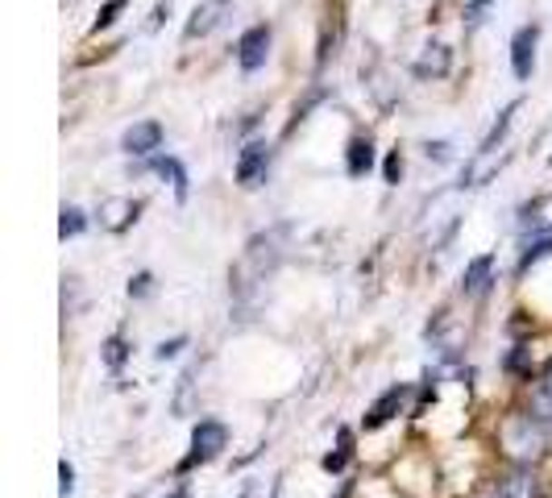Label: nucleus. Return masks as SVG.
Wrapping results in <instances>:
<instances>
[{
  "instance_id": "obj_20",
  "label": "nucleus",
  "mask_w": 552,
  "mask_h": 498,
  "mask_svg": "<svg viewBox=\"0 0 552 498\" xmlns=\"http://www.w3.org/2000/svg\"><path fill=\"white\" fill-rule=\"evenodd\" d=\"M345 461H349V432H341V449L328 453L324 469H328V474H341V469H345Z\"/></svg>"
},
{
  "instance_id": "obj_4",
  "label": "nucleus",
  "mask_w": 552,
  "mask_h": 498,
  "mask_svg": "<svg viewBox=\"0 0 552 498\" xmlns=\"http://www.w3.org/2000/svg\"><path fill=\"white\" fill-rule=\"evenodd\" d=\"M266 59H270V25H254V30L241 34V42H237V63H241V71L254 75L257 67H266Z\"/></svg>"
},
{
  "instance_id": "obj_22",
  "label": "nucleus",
  "mask_w": 552,
  "mask_h": 498,
  "mask_svg": "<svg viewBox=\"0 0 552 498\" xmlns=\"http://www.w3.org/2000/svg\"><path fill=\"white\" fill-rule=\"evenodd\" d=\"M383 175H386V183H399V179H403V158H399V150H391V154H386Z\"/></svg>"
},
{
  "instance_id": "obj_11",
  "label": "nucleus",
  "mask_w": 552,
  "mask_h": 498,
  "mask_svg": "<svg viewBox=\"0 0 552 498\" xmlns=\"http://www.w3.org/2000/svg\"><path fill=\"white\" fill-rule=\"evenodd\" d=\"M403 403H407V386H391V391H386L383 399L374 403V407L365 411V428H370V432L383 428L386 420H394V415L403 411Z\"/></svg>"
},
{
  "instance_id": "obj_26",
  "label": "nucleus",
  "mask_w": 552,
  "mask_h": 498,
  "mask_svg": "<svg viewBox=\"0 0 552 498\" xmlns=\"http://www.w3.org/2000/svg\"><path fill=\"white\" fill-rule=\"evenodd\" d=\"M121 357H125V345H121V337H112V341L104 345V362H109V366H121Z\"/></svg>"
},
{
  "instance_id": "obj_18",
  "label": "nucleus",
  "mask_w": 552,
  "mask_h": 498,
  "mask_svg": "<svg viewBox=\"0 0 552 498\" xmlns=\"http://www.w3.org/2000/svg\"><path fill=\"white\" fill-rule=\"evenodd\" d=\"M88 229V216H83V208H75V204H63V212H59V237L67 241V237H79Z\"/></svg>"
},
{
  "instance_id": "obj_3",
  "label": "nucleus",
  "mask_w": 552,
  "mask_h": 498,
  "mask_svg": "<svg viewBox=\"0 0 552 498\" xmlns=\"http://www.w3.org/2000/svg\"><path fill=\"white\" fill-rule=\"evenodd\" d=\"M266 171H270V146L266 142H249L241 150V158H237V183L254 191V187L266 183Z\"/></svg>"
},
{
  "instance_id": "obj_27",
  "label": "nucleus",
  "mask_w": 552,
  "mask_h": 498,
  "mask_svg": "<svg viewBox=\"0 0 552 498\" xmlns=\"http://www.w3.org/2000/svg\"><path fill=\"white\" fill-rule=\"evenodd\" d=\"M424 154H428V158H436V162H449V158H453V154H449V142H428Z\"/></svg>"
},
{
  "instance_id": "obj_14",
  "label": "nucleus",
  "mask_w": 552,
  "mask_h": 498,
  "mask_svg": "<svg viewBox=\"0 0 552 498\" xmlns=\"http://www.w3.org/2000/svg\"><path fill=\"white\" fill-rule=\"evenodd\" d=\"M490 266H494V258H490V254L473 258V262L465 266V274H461V291H465V295H478V291H486V278H490Z\"/></svg>"
},
{
  "instance_id": "obj_23",
  "label": "nucleus",
  "mask_w": 552,
  "mask_h": 498,
  "mask_svg": "<svg viewBox=\"0 0 552 498\" xmlns=\"http://www.w3.org/2000/svg\"><path fill=\"white\" fill-rule=\"evenodd\" d=\"M125 9V0H109L104 9H100V17H96V30H109L112 21H117V13Z\"/></svg>"
},
{
  "instance_id": "obj_19",
  "label": "nucleus",
  "mask_w": 552,
  "mask_h": 498,
  "mask_svg": "<svg viewBox=\"0 0 552 498\" xmlns=\"http://www.w3.org/2000/svg\"><path fill=\"white\" fill-rule=\"evenodd\" d=\"M154 171H162V175L175 179V196L179 200L188 196V175H183V166H179L175 158H154Z\"/></svg>"
},
{
  "instance_id": "obj_9",
  "label": "nucleus",
  "mask_w": 552,
  "mask_h": 498,
  "mask_svg": "<svg viewBox=\"0 0 552 498\" xmlns=\"http://www.w3.org/2000/svg\"><path fill=\"white\" fill-rule=\"evenodd\" d=\"M228 5H233V0H199L196 13H191V21H188V38H204V34L217 30Z\"/></svg>"
},
{
  "instance_id": "obj_28",
  "label": "nucleus",
  "mask_w": 552,
  "mask_h": 498,
  "mask_svg": "<svg viewBox=\"0 0 552 498\" xmlns=\"http://www.w3.org/2000/svg\"><path fill=\"white\" fill-rule=\"evenodd\" d=\"M183 345H188V341H183V337H175V341H162V345H158V349H154V357H162V362H167V357H175V353L179 349H183Z\"/></svg>"
},
{
  "instance_id": "obj_10",
  "label": "nucleus",
  "mask_w": 552,
  "mask_h": 498,
  "mask_svg": "<svg viewBox=\"0 0 552 498\" xmlns=\"http://www.w3.org/2000/svg\"><path fill=\"white\" fill-rule=\"evenodd\" d=\"M138 212H141V200H109V204L100 208V225L109 229V233H121V229H129L138 220Z\"/></svg>"
},
{
  "instance_id": "obj_5",
  "label": "nucleus",
  "mask_w": 552,
  "mask_h": 498,
  "mask_svg": "<svg viewBox=\"0 0 552 498\" xmlns=\"http://www.w3.org/2000/svg\"><path fill=\"white\" fill-rule=\"evenodd\" d=\"M225 444H228L225 424H217V420H199L196 432H191V457L183 461V465H196V461H212L220 449H225Z\"/></svg>"
},
{
  "instance_id": "obj_29",
  "label": "nucleus",
  "mask_w": 552,
  "mask_h": 498,
  "mask_svg": "<svg viewBox=\"0 0 552 498\" xmlns=\"http://www.w3.org/2000/svg\"><path fill=\"white\" fill-rule=\"evenodd\" d=\"M167 13H170V0H162V5H158V9H154V17H150V30H154V25H158V21H162V17H167Z\"/></svg>"
},
{
  "instance_id": "obj_8",
  "label": "nucleus",
  "mask_w": 552,
  "mask_h": 498,
  "mask_svg": "<svg viewBox=\"0 0 552 498\" xmlns=\"http://www.w3.org/2000/svg\"><path fill=\"white\" fill-rule=\"evenodd\" d=\"M162 146V125L158 121H138V125H129L125 133H121V150L133 158L150 154V150Z\"/></svg>"
},
{
  "instance_id": "obj_12",
  "label": "nucleus",
  "mask_w": 552,
  "mask_h": 498,
  "mask_svg": "<svg viewBox=\"0 0 552 498\" xmlns=\"http://www.w3.org/2000/svg\"><path fill=\"white\" fill-rule=\"evenodd\" d=\"M449 63H453V54H449V46H441V42H432V46H424V59L415 63V75L428 79V75H449Z\"/></svg>"
},
{
  "instance_id": "obj_16",
  "label": "nucleus",
  "mask_w": 552,
  "mask_h": 498,
  "mask_svg": "<svg viewBox=\"0 0 552 498\" xmlns=\"http://www.w3.org/2000/svg\"><path fill=\"white\" fill-rule=\"evenodd\" d=\"M349 175L353 179H362L365 171H370V166H374V146H370V137H353V142H349Z\"/></svg>"
},
{
  "instance_id": "obj_6",
  "label": "nucleus",
  "mask_w": 552,
  "mask_h": 498,
  "mask_svg": "<svg viewBox=\"0 0 552 498\" xmlns=\"http://www.w3.org/2000/svg\"><path fill=\"white\" fill-rule=\"evenodd\" d=\"M536 42H540V25H523L519 34L511 38V71L515 79H532L536 71Z\"/></svg>"
},
{
  "instance_id": "obj_25",
  "label": "nucleus",
  "mask_w": 552,
  "mask_h": 498,
  "mask_svg": "<svg viewBox=\"0 0 552 498\" xmlns=\"http://www.w3.org/2000/svg\"><path fill=\"white\" fill-rule=\"evenodd\" d=\"M71 490H75V469H71V461H63L59 465V494L67 498Z\"/></svg>"
},
{
  "instance_id": "obj_24",
  "label": "nucleus",
  "mask_w": 552,
  "mask_h": 498,
  "mask_svg": "<svg viewBox=\"0 0 552 498\" xmlns=\"http://www.w3.org/2000/svg\"><path fill=\"white\" fill-rule=\"evenodd\" d=\"M490 5H494V0H470V9H465V17H470V21H465V25L478 30V25H482V13L490 9Z\"/></svg>"
},
{
  "instance_id": "obj_17",
  "label": "nucleus",
  "mask_w": 552,
  "mask_h": 498,
  "mask_svg": "<svg viewBox=\"0 0 552 498\" xmlns=\"http://www.w3.org/2000/svg\"><path fill=\"white\" fill-rule=\"evenodd\" d=\"M548 254H552V229H544V233L528 237V245H523V254H519V266L528 270L532 262H540V258H548Z\"/></svg>"
},
{
  "instance_id": "obj_1",
  "label": "nucleus",
  "mask_w": 552,
  "mask_h": 498,
  "mask_svg": "<svg viewBox=\"0 0 552 498\" xmlns=\"http://www.w3.org/2000/svg\"><path fill=\"white\" fill-rule=\"evenodd\" d=\"M499 444H503L507 461H515L519 469H532L548 453V432H544V424L536 415H511L499 428Z\"/></svg>"
},
{
  "instance_id": "obj_21",
  "label": "nucleus",
  "mask_w": 552,
  "mask_h": 498,
  "mask_svg": "<svg viewBox=\"0 0 552 498\" xmlns=\"http://www.w3.org/2000/svg\"><path fill=\"white\" fill-rule=\"evenodd\" d=\"M150 291H154V274L141 270L138 278H129V295H133V299H146Z\"/></svg>"
},
{
  "instance_id": "obj_7",
  "label": "nucleus",
  "mask_w": 552,
  "mask_h": 498,
  "mask_svg": "<svg viewBox=\"0 0 552 498\" xmlns=\"http://www.w3.org/2000/svg\"><path fill=\"white\" fill-rule=\"evenodd\" d=\"M494 498H544V486L532 469H511L494 482Z\"/></svg>"
},
{
  "instance_id": "obj_2",
  "label": "nucleus",
  "mask_w": 552,
  "mask_h": 498,
  "mask_svg": "<svg viewBox=\"0 0 552 498\" xmlns=\"http://www.w3.org/2000/svg\"><path fill=\"white\" fill-rule=\"evenodd\" d=\"M278 237L283 233H262L249 241L246 258H241V262L233 266V274H228V278H233V295H249L257 283H266V274L275 270L278 254H283V249H278Z\"/></svg>"
},
{
  "instance_id": "obj_13",
  "label": "nucleus",
  "mask_w": 552,
  "mask_h": 498,
  "mask_svg": "<svg viewBox=\"0 0 552 498\" xmlns=\"http://www.w3.org/2000/svg\"><path fill=\"white\" fill-rule=\"evenodd\" d=\"M532 415L540 424H552V366L540 374V382L532 386Z\"/></svg>"
},
{
  "instance_id": "obj_15",
  "label": "nucleus",
  "mask_w": 552,
  "mask_h": 498,
  "mask_svg": "<svg viewBox=\"0 0 552 498\" xmlns=\"http://www.w3.org/2000/svg\"><path fill=\"white\" fill-rule=\"evenodd\" d=\"M515 112H519V100H511V104H507L503 112H499V121H494L490 133L482 137V146H478V154H494V150H499V142L507 137V129H511V117H515Z\"/></svg>"
}]
</instances>
